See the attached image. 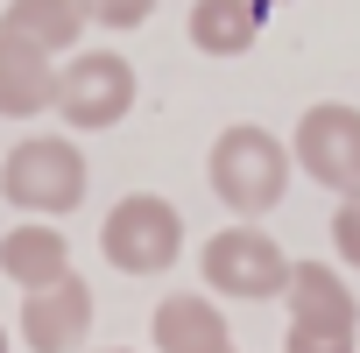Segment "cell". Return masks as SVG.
<instances>
[{
    "instance_id": "14",
    "label": "cell",
    "mask_w": 360,
    "mask_h": 353,
    "mask_svg": "<svg viewBox=\"0 0 360 353\" xmlns=\"http://www.w3.org/2000/svg\"><path fill=\"white\" fill-rule=\"evenodd\" d=\"M85 15H92L99 29H120V36H127V29H141V22L155 15V0H85Z\"/></svg>"
},
{
    "instance_id": "3",
    "label": "cell",
    "mask_w": 360,
    "mask_h": 353,
    "mask_svg": "<svg viewBox=\"0 0 360 353\" xmlns=\"http://www.w3.org/2000/svg\"><path fill=\"white\" fill-rule=\"evenodd\" d=\"M50 113L78 134H99V127H120L134 113V64L120 50H71L57 64V92H50Z\"/></svg>"
},
{
    "instance_id": "2",
    "label": "cell",
    "mask_w": 360,
    "mask_h": 353,
    "mask_svg": "<svg viewBox=\"0 0 360 353\" xmlns=\"http://www.w3.org/2000/svg\"><path fill=\"white\" fill-rule=\"evenodd\" d=\"M205 176H212V191H219L226 212L262 219V212H276L283 191H290V148H283L269 127H248V120H240V127H226V134L212 141Z\"/></svg>"
},
{
    "instance_id": "6",
    "label": "cell",
    "mask_w": 360,
    "mask_h": 353,
    "mask_svg": "<svg viewBox=\"0 0 360 353\" xmlns=\"http://www.w3.org/2000/svg\"><path fill=\"white\" fill-rule=\"evenodd\" d=\"M290 162L311 176V184L339 191V198H346V191H360V106H339V99L311 106V113L297 120Z\"/></svg>"
},
{
    "instance_id": "4",
    "label": "cell",
    "mask_w": 360,
    "mask_h": 353,
    "mask_svg": "<svg viewBox=\"0 0 360 353\" xmlns=\"http://www.w3.org/2000/svg\"><path fill=\"white\" fill-rule=\"evenodd\" d=\"M99 255L120 276H162L184 255V212L169 198H155V191H127L99 226Z\"/></svg>"
},
{
    "instance_id": "7",
    "label": "cell",
    "mask_w": 360,
    "mask_h": 353,
    "mask_svg": "<svg viewBox=\"0 0 360 353\" xmlns=\"http://www.w3.org/2000/svg\"><path fill=\"white\" fill-rule=\"evenodd\" d=\"M92 332V290L85 276H57L50 290H22V339L29 353H78Z\"/></svg>"
},
{
    "instance_id": "11",
    "label": "cell",
    "mask_w": 360,
    "mask_h": 353,
    "mask_svg": "<svg viewBox=\"0 0 360 353\" xmlns=\"http://www.w3.org/2000/svg\"><path fill=\"white\" fill-rule=\"evenodd\" d=\"M0 276L15 290H50L57 276H71V240L50 219H22L0 233Z\"/></svg>"
},
{
    "instance_id": "16",
    "label": "cell",
    "mask_w": 360,
    "mask_h": 353,
    "mask_svg": "<svg viewBox=\"0 0 360 353\" xmlns=\"http://www.w3.org/2000/svg\"><path fill=\"white\" fill-rule=\"evenodd\" d=\"M283 353H353V339H304V332H290Z\"/></svg>"
},
{
    "instance_id": "9",
    "label": "cell",
    "mask_w": 360,
    "mask_h": 353,
    "mask_svg": "<svg viewBox=\"0 0 360 353\" xmlns=\"http://www.w3.org/2000/svg\"><path fill=\"white\" fill-rule=\"evenodd\" d=\"M148 339H155V353H233L226 311H219L212 297H198V290L162 297L155 318H148Z\"/></svg>"
},
{
    "instance_id": "19",
    "label": "cell",
    "mask_w": 360,
    "mask_h": 353,
    "mask_svg": "<svg viewBox=\"0 0 360 353\" xmlns=\"http://www.w3.org/2000/svg\"><path fill=\"white\" fill-rule=\"evenodd\" d=\"M113 353H127V346H113Z\"/></svg>"
},
{
    "instance_id": "18",
    "label": "cell",
    "mask_w": 360,
    "mask_h": 353,
    "mask_svg": "<svg viewBox=\"0 0 360 353\" xmlns=\"http://www.w3.org/2000/svg\"><path fill=\"white\" fill-rule=\"evenodd\" d=\"M262 8H276V0H262Z\"/></svg>"
},
{
    "instance_id": "1",
    "label": "cell",
    "mask_w": 360,
    "mask_h": 353,
    "mask_svg": "<svg viewBox=\"0 0 360 353\" xmlns=\"http://www.w3.org/2000/svg\"><path fill=\"white\" fill-rule=\"evenodd\" d=\"M85 148L71 134H29L8 148V162H0V198H8L22 219H64L85 205Z\"/></svg>"
},
{
    "instance_id": "8",
    "label": "cell",
    "mask_w": 360,
    "mask_h": 353,
    "mask_svg": "<svg viewBox=\"0 0 360 353\" xmlns=\"http://www.w3.org/2000/svg\"><path fill=\"white\" fill-rule=\"evenodd\" d=\"M283 297H290V332H304V339H353V325H360L353 290L325 262H290Z\"/></svg>"
},
{
    "instance_id": "15",
    "label": "cell",
    "mask_w": 360,
    "mask_h": 353,
    "mask_svg": "<svg viewBox=\"0 0 360 353\" xmlns=\"http://www.w3.org/2000/svg\"><path fill=\"white\" fill-rule=\"evenodd\" d=\"M332 248H339V262L360 269V191L339 198V212H332Z\"/></svg>"
},
{
    "instance_id": "12",
    "label": "cell",
    "mask_w": 360,
    "mask_h": 353,
    "mask_svg": "<svg viewBox=\"0 0 360 353\" xmlns=\"http://www.w3.org/2000/svg\"><path fill=\"white\" fill-rule=\"evenodd\" d=\"M50 92H57V57L29 50L22 36H0V120L50 113Z\"/></svg>"
},
{
    "instance_id": "17",
    "label": "cell",
    "mask_w": 360,
    "mask_h": 353,
    "mask_svg": "<svg viewBox=\"0 0 360 353\" xmlns=\"http://www.w3.org/2000/svg\"><path fill=\"white\" fill-rule=\"evenodd\" d=\"M0 353H8V325H0Z\"/></svg>"
},
{
    "instance_id": "13",
    "label": "cell",
    "mask_w": 360,
    "mask_h": 353,
    "mask_svg": "<svg viewBox=\"0 0 360 353\" xmlns=\"http://www.w3.org/2000/svg\"><path fill=\"white\" fill-rule=\"evenodd\" d=\"M269 8L262 0H191V50L205 57H248Z\"/></svg>"
},
{
    "instance_id": "5",
    "label": "cell",
    "mask_w": 360,
    "mask_h": 353,
    "mask_svg": "<svg viewBox=\"0 0 360 353\" xmlns=\"http://www.w3.org/2000/svg\"><path fill=\"white\" fill-rule=\"evenodd\" d=\"M198 269H205V290H212V297H240V304L283 297V283H290V255H283V248H276L255 219L219 226V233L205 240Z\"/></svg>"
},
{
    "instance_id": "10",
    "label": "cell",
    "mask_w": 360,
    "mask_h": 353,
    "mask_svg": "<svg viewBox=\"0 0 360 353\" xmlns=\"http://www.w3.org/2000/svg\"><path fill=\"white\" fill-rule=\"evenodd\" d=\"M85 0H0V36H22L43 57H71L85 43Z\"/></svg>"
}]
</instances>
